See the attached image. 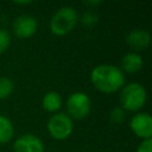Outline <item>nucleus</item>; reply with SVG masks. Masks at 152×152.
<instances>
[{
  "label": "nucleus",
  "instance_id": "15",
  "mask_svg": "<svg viewBox=\"0 0 152 152\" xmlns=\"http://www.w3.org/2000/svg\"><path fill=\"white\" fill-rule=\"evenodd\" d=\"M137 152H152V139H144L138 146Z\"/></svg>",
  "mask_w": 152,
  "mask_h": 152
},
{
  "label": "nucleus",
  "instance_id": "1",
  "mask_svg": "<svg viewBox=\"0 0 152 152\" xmlns=\"http://www.w3.org/2000/svg\"><path fill=\"white\" fill-rule=\"evenodd\" d=\"M90 78L95 88L103 93H114L125 83L122 71L110 64H101L95 66L90 74Z\"/></svg>",
  "mask_w": 152,
  "mask_h": 152
},
{
  "label": "nucleus",
  "instance_id": "11",
  "mask_svg": "<svg viewBox=\"0 0 152 152\" xmlns=\"http://www.w3.org/2000/svg\"><path fill=\"white\" fill-rule=\"evenodd\" d=\"M62 106V97L56 91H49L43 97V107L48 112H55Z\"/></svg>",
  "mask_w": 152,
  "mask_h": 152
},
{
  "label": "nucleus",
  "instance_id": "6",
  "mask_svg": "<svg viewBox=\"0 0 152 152\" xmlns=\"http://www.w3.org/2000/svg\"><path fill=\"white\" fill-rule=\"evenodd\" d=\"M131 129L133 133L142 139H151L152 137V118L148 113L135 114L131 120Z\"/></svg>",
  "mask_w": 152,
  "mask_h": 152
},
{
  "label": "nucleus",
  "instance_id": "3",
  "mask_svg": "<svg viewBox=\"0 0 152 152\" xmlns=\"http://www.w3.org/2000/svg\"><path fill=\"white\" fill-rule=\"evenodd\" d=\"M121 104L127 110H138L146 102V90L137 82H132L124 87L120 95Z\"/></svg>",
  "mask_w": 152,
  "mask_h": 152
},
{
  "label": "nucleus",
  "instance_id": "7",
  "mask_svg": "<svg viewBox=\"0 0 152 152\" xmlns=\"http://www.w3.org/2000/svg\"><path fill=\"white\" fill-rule=\"evenodd\" d=\"M14 34L19 38L31 37L37 31V20L31 15H20L13 23Z\"/></svg>",
  "mask_w": 152,
  "mask_h": 152
},
{
  "label": "nucleus",
  "instance_id": "4",
  "mask_svg": "<svg viewBox=\"0 0 152 152\" xmlns=\"http://www.w3.org/2000/svg\"><path fill=\"white\" fill-rule=\"evenodd\" d=\"M48 129H49V133L55 139L62 140V139L68 138L71 134L72 121L66 114L58 113L50 118V120L48 122Z\"/></svg>",
  "mask_w": 152,
  "mask_h": 152
},
{
  "label": "nucleus",
  "instance_id": "9",
  "mask_svg": "<svg viewBox=\"0 0 152 152\" xmlns=\"http://www.w3.org/2000/svg\"><path fill=\"white\" fill-rule=\"evenodd\" d=\"M126 40L129 46H132L135 50H144L148 46L151 37L147 31L144 30H134L129 32L126 37Z\"/></svg>",
  "mask_w": 152,
  "mask_h": 152
},
{
  "label": "nucleus",
  "instance_id": "18",
  "mask_svg": "<svg viewBox=\"0 0 152 152\" xmlns=\"http://www.w3.org/2000/svg\"><path fill=\"white\" fill-rule=\"evenodd\" d=\"M101 1H86V4H90V5H97L100 4Z\"/></svg>",
  "mask_w": 152,
  "mask_h": 152
},
{
  "label": "nucleus",
  "instance_id": "13",
  "mask_svg": "<svg viewBox=\"0 0 152 152\" xmlns=\"http://www.w3.org/2000/svg\"><path fill=\"white\" fill-rule=\"evenodd\" d=\"M14 84L12 82V80H10L8 77H0V100L6 99L7 96L11 95V93L13 91Z\"/></svg>",
  "mask_w": 152,
  "mask_h": 152
},
{
  "label": "nucleus",
  "instance_id": "2",
  "mask_svg": "<svg viewBox=\"0 0 152 152\" xmlns=\"http://www.w3.org/2000/svg\"><path fill=\"white\" fill-rule=\"evenodd\" d=\"M77 23V13L75 8L64 6L59 8L50 20V28L57 36H63L70 32Z\"/></svg>",
  "mask_w": 152,
  "mask_h": 152
},
{
  "label": "nucleus",
  "instance_id": "10",
  "mask_svg": "<svg viewBox=\"0 0 152 152\" xmlns=\"http://www.w3.org/2000/svg\"><path fill=\"white\" fill-rule=\"evenodd\" d=\"M122 68L128 72H135L142 66V58L138 53H127L121 62Z\"/></svg>",
  "mask_w": 152,
  "mask_h": 152
},
{
  "label": "nucleus",
  "instance_id": "12",
  "mask_svg": "<svg viewBox=\"0 0 152 152\" xmlns=\"http://www.w3.org/2000/svg\"><path fill=\"white\" fill-rule=\"evenodd\" d=\"M13 125L6 116L0 115V144L10 141L13 137Z\"/></svg>",
  "mask_w": 152,
  "mask_h": 152
},
{
  "label": "nucleus",
  "instance_id": "8",
  "mask_svg": "<svg viewBox=\"0 0 152 152\" xmlns=\"http://www.w3.org/2000/svg\"><path fill=\"white\" fill-rule=\"evenodd\" d=\"M14 152H44L42 140L33 134H25L14 142Z\"/></svg>",
  "mask_w": 152,
  "mask_h": 152
},
{
  "label": "nucleus",
  "instance_id": "14",
  "mask_svg": "<svg viewBox=\"0 0 152 152\" xmlns=\"http://www.w3.org/2000/svg\"><path fill=\"white\" fill-rule=\"evenodd\" d=\"M10 42H11V38H10L8 32L6 30L0 28V53L4 52L8 48Z\"/></svg>",
  "mask_w": 152,
  "mask_h": 152
},
{
  "label": "nucleus",
  "instance_id": "5",
  "mask_svg": "<svg viewBox=\"0 0 152 152\" xmlns=\"http://www.w3.org/2000/svg\"><path fill=\"white\" fill-rule=\"evenodd\" d=\"M66 108L71 116L76 119H83L90 112V99L84 93H74L68 97Z\"/></svg>",
  "mask_w": 152,
  "mask_h": 152
},
{
  "label": "nucleus",
  "instance_id": "17",
  "mask_svg": "<svg viewBox=\"0 0 152 152\" xmlns=\"http://www.w3.org/2000/svg\"><path fill=\"white\" fill-rule=\"evenodd\" d=\"M14 4L17 5H27V4H31L30 0H26V1H14Z\"/></svg>",
  "mask_w": 152,
  "mask_h": 152
},
{
  "label": "nucleus",
  "instance_id": "16",
  "mask_svg": "<svg viewBox=\"0 0 152 152\" xmlns=\"http://www.w3.org/2000/svg\"><path fill=\"white\" fill-rule=\"evenodd\" d=\"M110 118H112V120L115 121V122H121L122 119L125 118V114H124V112H122L120 108H115V109L112 110Z\"/></svg>",
  "mask_w": 152,
  "mask_h": 152
}]
</instances>
